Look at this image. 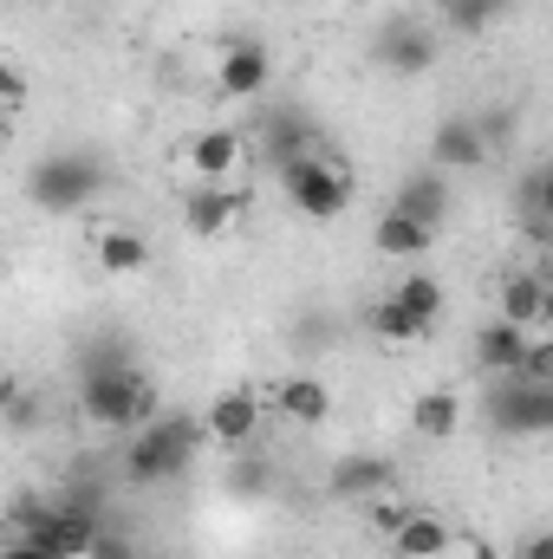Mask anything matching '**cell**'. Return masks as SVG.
Returning a JSON list of instances; mask_svg holds the SVG:
<instances>
[{"label":"cell","mask_w":553,"mask_h":559,"mask_svg":"<svg viewBox=\"0 0 553 559\" xmlns=\"http://www.w3.org/2000/svg\"><path fill=\"white\" fill-rule=\"evenodd\" d=\"M261 481H268V468H261V462H235V468H228V488H235L242 501H255V495H261Z\"/></svg>","instance_id":"cell-25"},{"label":"cell","mask_w":553,"mask_h":559,"mask_svg":"<svg viewBox=\"0 0 553 559\" xmlns=\"http://www.w3.org/2000/svg\"><path fill=\"white\" fill-rule=\"evenodd\" d=\"M268 79H274V52H268L261 39H235V46L222 52V66H215V85H222L228 98H261Z\"/></svg>","instance_id":"cell-11"},{"label":"cell","mask_w":553,"mask_h":559,"mask_svg":"<svg viewBox=\"0 0 553 559\" xmlns=\"http://www.w3.org/2000/svg\"><path fill=\"white\" fill-rule=\"evenodd\" d=\"M183 156H189V176H196V182H228L235 163H242V131H228V124H202Z\"/></svg>","instance_id":"cell-12"},{"label":"cell","mask_w":553,"mask_h":559,"mask_svg":"<svg viewBox=\"0 0 553 559\" xmlns=\"http://www.w3.org/2000/svg\"><path fill=\"white\" fill-rule=\"evenodd\" d=\"M391 209L443 235V222H449V176H443V169H416V176H404V182H398V202H391Z\"/></svg>","instance_id":"cell-14"},{"label":"cell","mask_w":553,"mask_h":559,"mask_svg":"<svg viewBox=\"0 0 553 559\" xmlns=\"http://www.w3.org/2000/svg\"><path fill=\"white\" fill-rule=\"evenodd\" d=\"M202 442V423L189 417H150L143 429H131V449H125V481L131 488H156V481H176L189 468Z\"/></svg>","instance_id":"cell-2"},{"label":"cell","mask_w":553,"mask_h":559,"mask_svg":"<svg viewBox=\"0 0 553 559\" xmlns=\"http://www.w3.org/2000/svg\"><path fill=\"white\" fill-rule=\"evenodd\" d=\"M391 547H398V559H443L449 547H456V534H449V521H443V514L404 508V521L391 527Z\"/></svg>","instance_id":"cell-16"},{"label":"cell","mask_w":553,"mask_h":559,"mask_svg":"<svg viewBox=\"0 0 553 559\" xmlns=\"http://www.w3.org/2000/svg\"><path fill=\"white\" fill-rule=\"evenodd\" d=\"M411 429L423 442H449L456 429H462V397L449 391V384H436V391H423L411 404Z\"/></svg>","instance_id":"cell-20"},{"label":"cell","mask_w":553,"mask_h":559,"mask_svg":"<svg viewBox=\"0 0 553 559\" xmlns=\"http://www.w3.org/2000/svg\"><path fill=\"white\" fill-rule=\"evenodd\" d=\"M33 7H52V0H33Z\"/></svg>","instance_id":"cell-29"},{"label":"cell","mask_w":553,"mask_h":559,"mask_svg":"<svg viewBox=\"0 0 553 559\" xmlns=\"http://www.w3.org/2000/svg\"><path fill=\"white\" fill-rule=\"evenodd\" d=\"M372 332H378L385 345H416V338H430V325H423V319H411L398 299H385V306L372 312Z\"/></svg>","instance_id":"cell-23"},{"label":"cell","mask_w":553,"mask_h":559,"mask_svg":"<svg viewBox=\"0 0 553 559\" xmlns=\"http://www.w3.org/2000/svg\"><path fill=\"white\" fill-rule=\"evenodd\" d=\"M528 338H534V332H521V325H508V319H489V325L475 332V365H482L489 378H515Z\"/></svg>","instance_id":"cell-18"},{"label":"cell","mask_w":553,"mask_h":559,"mask_svg":"<svg viewBox=\"0 0 553 559\" xmlns=\"http://www.w3.org/2000/svg\"><path fill=\"white\" fill-rule=\"evenodd\" d=\"M79 411H85V423H98V429L131 436V429H143L150 417H163V397H156V384L143 378L138 365H125L118 352H105V358L85 365Z\"/></svg>","instance_id":"cell-1"},{"label":"cell","mask_w":553,"mask_h":559,"mask_svg":"<svg viewBox=\"0 0 553 559\" xmlns=\"http://www.w3.org/2000/svg\"><path fill=\"white\" fill-rule=\"evenodd\" d=\"M92 261H98V274L131 280V274L150 267V241H143L138 228H125V222H105V228L92 235Z\"/></svg>","instance_id":"cell-15"},{"label":"cell","mask_w":553,"mask_h":559,"mask_svg":"<svg viewBox=\"0 0 553 559\" xmlns=\"http://www.w3.org/2000/svg\"><path fill=\"white\" fill-rule=\"evenodd\" d=\"M521 559H553V540L548 534H528V540H521Z\"/></svg>","instance_id":"cell-27"},{"label":"cell","mask_w":553,"mask_h":559,"mask_svg":"<svg viewBox=\"0 0 553 559\" xmlns=\"http://www.w3.org/2000/svg\"><path fill=\"white\" fill-rule=\"evenodd\" d=\"M20 397H26V391H20V378H13V371H7V365H0V417H7V411H13V404H20Z\"/></svg>","instance_id":"cell-26"},{"label":"cell","mask_w":553,"mask_h":559,"mask_svg":"<svg viewBox=\"0 0 553 559\" xmlns=\"http://www.w3.org/2000/svg\"><path fill=\"white\" fill-rule=\"evenodd\" d=\"M280 189H286V202L306 222H339L352 209V176L339 163H326V156H286L280 163Z\"/></svg>","instance_id":"cell-4"},{"label":"cell","mask_w":553,"mask_h":559,"mask_svg":"<svg viewBox=\"0 0 553 559\" xmlns=\"http://www.w3.org/2000/svg\"><path fill=\"white\" fill-rule=\"evenodd\" d=\"M372 52H378L385 72H398V79H423V72L436 66V33H430L423 20H411V13H391V20L378 26Z\"/></svg>","instance_id":"cell-6"},{"label":"cell","mask_w":553,"mask_h":559,"mask_svg":"<svg viewBox=\"0 0 553 559\" xmlns=\"http://www.w3.org/2000/svg\"><path fill=\"white\" fill-rule=\"evenodd\" d=\"M202 436H209V442H222V449H248V442L261 436V397H255L248 384H228V391L209 404Z\"/></svg>","instance_id":"cell-10"},{"label":"cell","mask_w":553,"mask_h":559,"mask_svg":"<svg viewBox=\"0 0 553 559\" xmlns=\"http://www.w3.org/2000/svg\"><path fill=\"white\" fill-rule=\"evenodd\" d=\"M482 163H489V131H482V118H443V124L430 131V169L462 176V169H482Z\"/></svg>","instance_id":"cell-9"},{"label":"cell","mask_w":553,"mask_h":559,"mask_svg":"<svg viewBox=\"0 0 553 559\" xmlns=\"http://www.w3.org/2000/svg\"><path fill=\"white\" fill-rule=\"evenodd\" d=\"M391 299H398V306H404L411 319H423V325H436V319H443V306H449V286H443L436 274H404V280H398V293H391Z\"/></svg>","instance_id":"cell-21"},{"label":"cell","mask_w":553,"mask_h":559,"mask_svg":"<svg viewBox=\"0 0 553 559\" xmlns=\"http://www.w3.org/2000/svg\"><path fill=\"white\" fill-rule=\"evenodd\" d=\"M33 98V85H26V72L13 66V59H0V118H13L20 105Z\"/></svg>","instance_id":"cell-24"},{"label":"cell","mask_w":553,"mask_h":559,"mask_svg":"<svg viewBox=\"0 0 553 559\" xmlns=\"http://www.w3.org/2000/svg\"><path fill=\"white\" fill-rule=\"evenodd\" d=\"M508 7H515V0H436V13H443L456 33H489Z\"/></svg>","instance_id":"cell-22"},{"label":"cell","mask_w":553,"mask_h":559,"mask_svg":"<svg viewBox=\"0 0 553 559\" xmlns=\"http://www.w3.org/2000/svg\"><path fill=\"white\" fill-rule=\"evenodd\" d=\"M326 488H332L339 501H378V495H398V488H404V468H398L391 455L352 449V455H339V462H332Z\"/></svg>","instance_id":"cell-8"},{"label":"cell","mask_w":553,"mask_h":559,"mask_svg":"<svg viewBox=\"0 0 553 559\" xmlns=\"http://www.w3.org/2000/svg\"><path fill=\"white\" fill-rule=\"evenodd\" d=\"M489 423H495V436H548L553 429V384L495 378V391H489Z\"/></svg>","instance_id":"cell-5"},{"label":"cell","mask_w":553,"mask_h":559,"mask_svg":"<svg viewBox=\"0 0 553 559\" xmlns=\"http://www.w3.org/2000/svg\"><path fill=\"white\" fill-rule=\"evenodd\" d=\"M0 559H46V554H39V547H26V540H7V547H0Z\"/></svg>","instance_id":"cell-28"},{"label":"cell","mask_w":553,"mask_h":559,"mask_svg":"<svg viewBox=\"0 0 553 559\" xmlns=\"http://www.w3.org/2000/svg\"><path fill=\"white\" fill-rule=\"evenodd\" d=\"M372 248H378L385 261H416V254H430V248H436V228H423V222H411V215L385 209V222L372 228Z\"/></svg>","instance_id":"cell-19"},{"label":"cell","mask_w":553,"mask_h":559,"mask_svg":"<svg viewBox=\"0 0 553 559\" xmlns=\"http://www.w3.org/2000/svg\"><path fill=\"white\" fill-rule=\"evenodd\" d=\"M274 411L286 423H299V429H319V423L332 417V391H326L319 378L293 371V378H280V384H274Z\"/></svg>","instance_id":"cell-17"},{"label":"cell","mask_w":553,"mask_h":559,"mask_svg":"<svg viewBox=\"0 0 553 559\" xmlns=\"http://www.w3.org/2000/svg\"><path fill=\"white\" fill-rule=\"evenodd\" d=\"M495 319H508V325H521V332L553 325L548 274H508V280H502V312H495Z\"/></svg>","instance_id":"cell-13"},{"label":"cell","mask_w":553,"mask_h":559,"mask_svg":"<svg viewBox=\"0 0 553 559\" xmlns=\"http://www.w3.org/2000/svg\"><path fill=\"white\" fill-rule=\"evenodd\" d=\"M98 189H105V163L85 150H59V156L33 163V176H26V202L39 215H79Z\"/></svg>","instance_id":"cell-3"},{"label":"cell","mask_w":553,"mask_h":559,"mask_svg":"<svg viewBox=\"0 0 553 559\" xmlns=\"http://www.w3.org/2000/svg\"><path fill=\"white\" fill-rule=\"evenodd\" d=\"M242 215H248V189H235V182H189V195H183V228L202 241H222Z\"/></svg>","instance_id":"cell-7"}]
</instances>
